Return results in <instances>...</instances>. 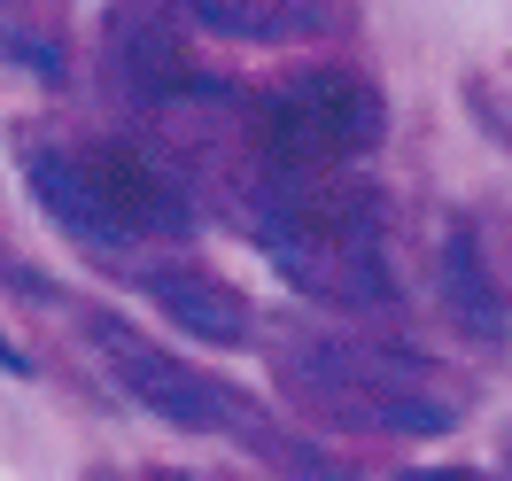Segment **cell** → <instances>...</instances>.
Returning a JSON list of instances; mask_svg holds the SVG:
<instances>
[{"instance_id": "6da1fadb", "label": "cell", "mask_w": 512, "mask_h": 481, "mask_svg": "<svg viewBox=\"0 0 512 481\" xmlns=\"http://www.w3.org/2000/svg\"><path fill=\"white\" fill-rule=\"evenodd\" d=\"M256 249L295 295H311L326 311L350 319H388L396 288V249H388V210L357 171H280L264 163V179L241 202Z\"/></svg>"}, {"instance_id": "7a4b0ae2", "label": "cell", "mask_w": 512, "mask_h": 481, "mask_svg": "<svg viewBox=\"0 0 512 481\" xmlns=\"http://www.w3.org/2000/svg\"><path fill=\"white\" fill-rule=\"evenodd\" d=\"M24 179H32L39 210L63 225L78 249H101V257L163 249V241H179L194 225L187 179L148 140H32Z\"/></svg>"}, {"instance_id": "3957f363", "label": "cell", "mask_w": 512, "mask_h": 481, "mask_svg": "<svg viewBox=\"0 0 512 481\" xmlns=\"http://www.w3.org/2000/svg\"><path fill=\"white\" fill-rule=\"evenodd\" d=\"M272 373L295 412L350 435H450L466 412V388L443 381L427 357L381 350L357 334H288Z\"/></svg>"}, {"instance_id": "277c9868", "label": "cell", "mask_w": 512, "mask_h": 481, "mask_svg": "<svg viewBox=\"0 0 512 481\" xmlns=\"http://www.w3.org/2000/svg\"><path fill=\"white\" fill-rule=\"evenodd\" d=\"M249 132L256 156L280 171H350L357 156L381 148L388 101L350 63H303L288 78H272L264 94H249Z\"/></svg>"}, {"instance_id": "5b68a950", "label": "cell", "mask_w": 512, "mask_h": 481, "mask_svg": "<svg viewBox=\"0 0 512 481\" xmlns=\"http://www.w3.org/2000/svg\"><path fill=\"white\" fill-rule=\"evenodd\" d=\"M86 342L101 350V373L125 388L132 404H148L163 427L225 435V443H249V450H256V435L272 427L233 381L202 373V365H187V357H171L163 342H148V334H140L132 319H117V311H86Z\"/></svg>"}, {"instance_id": "8992f818", "label": "cell", "mask_w": 512, "mask_h": 481, "mask_svg": "<svg viewBox=\"0 0 512 481\" xmlns=\"http://www.w3.org/2000/svg\"><path fill=\"white\" fill-rule=\"evenodd\" d=\"M443 303L450 319L497 342L512 326V225L497 210H466L443 241Z\"/></svg>"}, {"instance_id": "52a82bcc", "label": "cell", "mask_w": 512, "mask_h": 481, "mask_svg": "<svg viewBox=\"0 0 512 481\" xmlns=\"http://www.w3.org/2000/svg\"><path fill=\"white\" fill-rule=\"evenodd\" d=\"M202 32L249 39V47H288V39H350L357 0H179Z\"/></svg>"}, {"instance_id": "ba28073f", "label": "cell", "mask_w": 512, "mask_h": 481, "mask_svg": "<svg viewBox=\"0 0 512 481\" xmlns=\"http://www.w3.org/2000/svg\"><path fill=\"white\" fill-rule=\"evenodd\" d=\"M148 295H156V311L171 326H187L194 342H218V350L249 342V303H241V288L218 280L210 264H156V272H148Z\"/></svg>"}, {"instance_id": "9c48e42d", "label": "cell", "mask_w": 512, "mask_h": 481, "mask_svg": "<svg viewBox=\"0 0 512 481\" xmlns=\"http://www.w3.org/2000/svg\"><path fill=\"white\" fill-rule=\"evenodd\" d=\"M70 55V0H0V63L55 78Z\"/></svg>"}, {"instance_id": "30bf717a", "label": "cell", "mask_w": 512, "mask_h": 481, "mask_svg": "<svg viewBox=\"0 0 512 481\" xmlns=\"http://www.w3.org/2000/svg\"><path fill=\"white\" fill-rule=\"evenodd\" d=\"M396 481H497V474H474V466H412V474Z\"/></svg>"}, {"instance_id": "8fae6325", "label": "cell", "mask_w": 512, "mask_h": 481, "mask_svg": "<svg viewBox=\"0 0 512 481\" xmlns=\"http://www.w3.org/2000/svg\"><path fill=\"white\" fill-rule=\"evenodd\" d=\"M0 373H32V357H24L16 342H8V326H0Z\"/></svg>"}, {"instance_id": "7c38bea8", "label": "cell", "mask_w": 512, "mask_h": 481, "mask_svg": "<svg viewBox=\"0 0 512 481\" xmlns=\"http://www.w3.org/2000/svg\"><path fill=\"white\" fill-rule=\"evenodd\" d=\"M163 481H210V474H163Z\"/></svg>"}, {"instance_id": "4fadbf2b", "label": "cell", "mask_w": 512, "mask_h": 481, "mask_svg": "<svg viewBox=\"0 0 512 481\" xmlns=\"http://www.w3.org/2000/svg\"><path fill=\"white\" fill-rule=\"evenodd\" d=\"M505 474H512V435H505Z\"/></svg>"}]
</instances>
